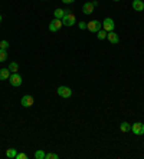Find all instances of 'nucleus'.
<instances>
[{
	"label": "nucleus",
	"instance_id": "f257e3e1",
	"mask_svg": "<svg viewBox=\"0 0 144 159\" xmlns=\"http://www.w3.org/2000/svg\"><path fill=\"white\" fill-rule=\"evenodd\" d=\"M62 23H64V26H68V27L74 26V25L76 23L75 15H74V13H71V11H68V13L64 16V19H62Z\"/></svg>",
	"mask_w": 144,
	"mask_h": 159
},
{
	"label": "nucleus",
	"instance_id": "f03ea898",
	"mask_svg": "<svg viewBox=\"0 0 144 159\" xmlns=\"http://www.w3.org/2000/svg\"><path fill=\"white\" fill-rule=\"evenodd\" d=\"M101 27H103V23L98 22V20H91V22L87 23V29L91 33H97L98 30H101Z\"/></svg>",
	"mask_w": 144,
	"mask_h": 159
},
{
	"label": "nucleus",
	"instance_id": "7ed1b4c3",
	"mask_svg": "<svg viewBox=\"0 0 144 159\" xmlns=\"http://www.w3.org/2000/svg\"><path fill=\"white\" fill-rule=\"evenodd\" d=\"M56 92H58V95L61 98H64V99H68V98L72 96V89L68 88V86H59Z\"/></svg>",
	"mask_w": 144,
	"mask_h": 159
},
{
	"label": "nucleus",
	"instance_id": "20e7f679",
	"mask_svg": "<svg viewBox=\"0 0 144 159\" xmlns=\"http://www.w3.org/2000/svg\"><path fill=\"white\" fill-rule=\"evenodd\" d=\"M9 82H10V85L13 86V88H19V86L22 85V76H20L17 72H16V73H12L10 78H9Z\"/></svg>",
	"mask_w": 144,
	"mask_h": 159
},
{
	"label": "nucleus",
	"instance_id": "39448f33",
	"mask_svg": "<svg viewBox=\"0 0 144 159\" xmlns=\"http://www.w3.org/2000/svg\"><path fill=\"white\" fill-rule=\"evenodd\" d=\"M103 29L105 30L107 33L108 32H113L114 29H115V23H114V20L111 17H105V20L103 22Z\"/></svg>",
	"mask_w": 144,
	"mask_h": 159
},
{
	"label": "nucleus",
	"instance_id": "423d86ee",
	"mask_svg": "<svg viewBox=\"0 0 144 159\" xmlns=\"http://www.w3.org/2000/svg\"><path fill=\"white\" fill-rule=\"evenodd\" d=\"M62 26H64V23H62L61 19H56V17H55L52 22L49 23V30H50V32H58V30L61 29Z\"/></svg>",
	"mask_w": 144,
	"mask_h": 159
},
{
	"label": "nucleus",
	"instance_id": "0eeeda50",
	"mask_svg": "<svg viewBox=\"0 0 144 159\" xmlns=\"http://www.w3.org/2000/svg\"><path fill=\"white\" fill-rule=\"evenodd\" d=\"M33 96H31V95H25V96L22 98V100H20V105H22L23 107H31L32 105H33Z\"/></svg>",
	"mask_w": 144,
	"mask_h": 159
},
{
	"label": "nucleus",
	"instance_id": "6e6552de",
	"mask_svg": "<svg viewBox=\"0 0 144 159\" xmlns=\"http://www.w3.org/2000/svg\"><path fill=\"white\" fill-rule=\"evenodd\" d=\"M131 132L136 133V135H143L144 133V125L140 122H136L131 125Z\"/></svg>",
	"mask_w": 144,
	"mask_h": 159
},
{
	"label": "nucleus",
	"instance_id": "1a4fd4ad",
	"mask_svg": "<svg viewBox=\"0 0 144 159\" xmlns=\"http://www.w3.org/2000/svg\"><path fill=\"white\" fill-rule=\"evenodd\" d=\"M107 39H108V42H110V43H113V44H117L118 42H120V36H118L114 30L107 33Z\"/></svg>",
	"mask_w": 144,
	"mask_h": 159
},
{
	"label": "nucleus",
	"instance_id": "9d476101",
	"mask_svg": "<svg viewBox=\"0 0 144 159\" xmlns=\"http://www.w3.org/2000/svg\"><path fill=\"white\" fill-rule=\"evenodd\" d=\"M94 9H95V6L92 2H87V3H84V6H82V11L85 15H91L92 11H94Z\"/></svg>",
	"mask_w": 144,
	"mask_h": 159
},
{
	"label": "nucleus",
	"instance_id": "9b49d317",
	"mask_svg": "<svg viewBox=\"0 0 144 159\" xmlns=\"http://www.w3.org/2000/svg\"><path fill=\"white\" fill-rule=\"evenodd\" d=\"M68 11H69L68 9H56V10L53 11V15H55V17H56V19H61V20H62V19H64V16L66 15Z\"/></svg>",
	"mask_w": 144,
	"mask_h": 159
},
{
	"label": "nucleus",
	"instance_id": "f8f14e48",
	"mask_svg": "<svg viewBox=\"0 0 144 159\" xmlns=\"http://www.w3.org/2000/svg\"><path fill=\"white\" fill-rule=\"evenodd\" d=\"M133 9H134L136 11L144 10V3H143V0H134V2H133Z\"/></svg>",
	"mask_w": 144,
	"mask_h": 159
},
{
	"label": "nucleus",
	"instance_id": "ddd939ff",
	"mask_svg": "<svg viewBox=\"0 0 144 159\" xmlns=\"http://www.w3.org/2000/svg\"><path fill=\"white\" fill-rule=\"evenodd\" d=\"M10 78V70L9 69H0V80H7Z\"/></svg>",
	"mask_w": 144,
	"mask_h": 159
},
{
	"label": "nucleus",
	"instance_id": "4468645a",
	"mask_svg": "<svg viewBox=\"0 0 144 159\" xmlns=\"http://www.w3.org/2000/svg\"><path fill=\"white\" fill-rule=\"evenodd\" d=\"M120 130H121V132H130V130H131V125H130L128 122H122L121 125H120Z\"/></svg>",
	"mask_w": 144,
	"mask_h": 159
},
{
	"label": "nucleus",
	"instance_id": "2eb2a0df",
	"mask_svg": "<svg viewBox=\"0 0 144 159\" xmlns=\"http://www.w3.org/2000/svg\"><path fill=\"white\" fill-rule=\"evenodd\" d=\"M16 155H17V151H16V149H13V148H9L7 151H6V156H7V158H10V159L16 158Z\"/></svg>",
	"mask_w": 144,
	"mask_h": 159
},
{
	"label": "nucleus",
	"instance_id": "dca6fc26",
	"mask_svg": "<svg viewBox=\"0 0 144 159\" xmlns=\"http://www.w3.org/2000/svg\"><path fill=\"white\" fill-rule=\"evenodd\" d=\"M7 69L12 72V73H16V72L19 70V65H17V63H16V62H12L10 65H9V67H7Z\"/></svg>",
	"mask_w": 144,
	"mask_h": 159
},
{
	"label": "nucleus",
	"instance_id": "f3484780",
	"mask_svg": "<svg viewBox=\"0 0 144 159\" xmlns=\"http://www.w3.org/2000/svg\"><path fill=\"white\" fill-rule=\"evenodd\" d=\"M45 156H46V153L42 151V149H39V151L35 152V158L36 159H45Z\"/></svg>",
	"mask_w": 144,
	"mask_h": 159
},
{
	"label": "nucleus",
	"instance_id": "a211bd4d",
	"mask_svg": "<svg viewBox=\"0 0 144 159\" xmlns=\"http://www.w3.org/2000/svg\"><path fill=\"white\" fill-rule=\"evenodd\" d=\"M97 37H98L99 40H104L107 37V32L105 30H98V32H97Z\"/></svg>",
	"mask_w": 144,
	"mask_h": 159
},
{
	"label": "nucleus",
	"instance_id": "6ab92c4d",
	"mask_svg": "<svg viewBox=\"0 0 144 159\" xmlns=\"http://www.w3.org/2000/svg\"><path fill=\"white\" fill-rule=\"evenodd\" d=\"M7 59V52L4 49H0V62H4Z\"/></svg>",
	"mask_w": 144,
	"mask_h": 159
},
{
	"label": "nucleus",
	"instance_id": "aec40b11",
	"mask_svg": "<svg viewBox=\"0 0 144 159\" xmlns=\"http://www.w3.org/2000/svg\"><path fill=\"white\" fill-rule=\"evenodd\" d=\"M59 156L56 155V153H52V152H49V153H46V156H45V159H58Z\"/></svg>",
	"mask_w": 144,
	"mask_h": 159
},
{
	"label": "nucleus",
	"instance_id": "412c9836",
	"mask_svg": "<svg viewBox=\"0 0 144 159\" xmlns=\"http://www.w3.org/2000/svg\"><path fill=\"white\" fill-rule=\"evenodd\" d=\"M7 48H9V42L7 40H2V42H0V49H4V50H6Z\"/></svg>",
	"mask_w": 144,
	"mask_h": 159
},
{
	"label": "nucleus",
	"instance_id": "4be33fe9",
	"mask_svg": "<svg viewBox=\"0 0 144 159\" xmlns=\"http://www.w3.org/2000/svg\"><path fill=\"white\" fill-rule=\"evenodd\" d=\"M16 159H27V155L26 153H17V155H16Z\"/></svg>",
	"mask_w": 144,
	"mask_h": 159
},
{
	"label": "nucleus",
	"instance_id": "5701e85b",
	"mask_svg": "<svg viewBox=\"0 0 144 159\" xmlns=\"http://www.w3.org/2000/svg\"><path fill=\"white\" fill-rule=\"evenodd\" d=\"M79 29L81 30H85V29H87V23H85V22H81L79 23Z\"/></svg>",
	"mask_w": 144,
	"mask_h": 159
},
{
	"label": "nucleus",
	"instance_id": "b1692460",
	"mask_svg": "<svg viewBox=\"0 0 144 159\" xmlns=\"http://www.w3.org/2000/svg\"><path fill=\"white\" fill-rule=\"evenodd\" d=\"M62 2H64L65 4H71V3H74L75 0H62Z\"/></svg>",
	"mask_w": 144,
	"mask_h": 159
},
{
	"label": "nucleus",
	"instance_id": "393cba45",
	"mask_svg": "<svg viewBox=\"0 0 144 159\" xmlns=\"http://www.w3.org/2000/svg\"><path fill=\"white\" fill-rule=\"evenodd\" d=\"M2 19H3V17H2V15H0V23H2Z\"/></svg>",
	"mask_w": 144,
	"mask_h": 159
},
{
	"label": "nucleus",
	"instance_id": "a878e982",
	"mask_svg": "<svg viewBox=\"0 0 144 159\" xmlns=\"http://www.w3.org/2000/svg\"><path fill=\"white\" fill-rule=\"evenodd\" d=\"M114 2H120V0H114Z\"/></svg>",
	"mask_w": 144,
	"mask_h": 159
}]
</instances>
